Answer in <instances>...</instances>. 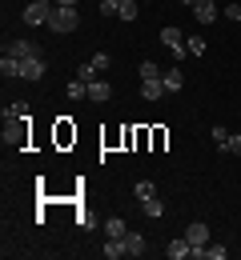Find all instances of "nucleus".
Instances as JSON below:
<instances>
[{"mask_svg":"<svg viewBox=\"0 0 241 260\" xmlns=\"http://www.w3.org/2000/svg\"><path fill=\"white\" fill-rule=\"evenodd\" d=\"M44 56H33V60H20V76H24V80H40V76H44Z\"/></svg>","mask_w":241,"mask_h":260,"instance_id":"0eeeda50","label":"nucleus"},{"mask_svg":"<svg viewBox=\"0 0 241 260\" xmlns=\"http://www.w3.org/2000/svg\"><path fill=\"white\" fill-rule=\"evenodd\" d=\"M193 16H197V24H213V20L221 16V8H217L213 0H197V4H193Z\"/></svg>","mask_w":241,"mask_h":260,"instance_id":"423d86ee","label":"nucleus"},{"mask_svg":"<svg viewBox=\"0 0 241 260\" xmlns=\"http://www.w3.org/2000/svg\"><path fill=\"white\" fill-rule=\"evenodd\" d=\"M57 4H69V8H76V0H57Z\"/></svg>","mask_w":241,"mask_h":260,"instance_id":"c85d7f7f","label":"nucleus"},{"mask_svg":"<svg viewBox=\"0 0 241 260\" xmlns=\"http://www.w3.org/2000/svg\"><path fill=\"white\" fill-rule=\"evenodd\" d=\"M213 140H217V148L229 140V128H221V124H213Z\"/></svg>","mask_w":241,"mask_h":260,"instance_id":"bb28decb","label":"nucleus"},{"mask_svg":"<svg viewBox=\"0 0 241 260\" xmlns=\"http://www.w3.org/2000/svg\"><path fill=\"white\" fill-rule=\"evenodd\" d=\"M76 76H81L85 84H93V80H97V68H93V60H89V64H81V68H76Z\"/></svg>","mask_w":241,"mask_h":260,"instance_id":"4be33fe9","label":"nucleus"},{"mask_svg":"<svg viewBox=\"0 0 241 260\" xmlns=\"http://www.w3.org/2000/svg\"><path fill=\"white\" fill-rule=\"evenodd\" d=\"M48 28H52V32H76V28H81V12L69 8V4H57L52 16H48Z\"/></svg>","mask_w":241,"mask_h":260,"instance_id":"f257e3e1","label":"nucleus"},{"mask_svg":"<svg viewBox=\"0 0 241 260\" xmlns=\"http://www.w3.org/2000/svg\"><path fill=\"white\" fill-rule=\"evenodd\" d=\"M141 96L161 100V96H169V88H165V80H141Z\"/></svg>","mask_w":241,"mask_h":260,"instance_id":"1a4fd4ad","label":"nucleus"},{"mask_svg":"<svg viewBox=\"0 0 241 260\" xmlns=\"http://www.w3.org/2000/svg\"><path fill=\"white\" fill-rule=\"evenodd\" d=\"M69 96H72V100L89 96V84H85V80H81V76H72V80H69Z\"/></svg>","mask_w":241,"mask_h":260,"instance_id":"a211bd4d","label":"nucleus"},{"mask_svg":"<svg viewBox=\"0 0 241 260\" xmlns=\"http://www.w3.org/2000/svg\"><path fill=\"white\" fill-rule=\"evenodd\" d=\"M189 244H193V256H201L209 244V224H201V220H193V224H185V232H181Z\"/></svg>","mask_w":241,"mask_h":260,"instance_id":"20e7f679","label":"nucleus"},{"mask_svg":"<svg viewBox=\"0 0 241 260\" xmlns=\"http://www.w3.org/2000/svg\"><path fill=\"white\" fill-rule=\"evenodd\" d=\"M4 52H12L16 60H33V56H40V48H36L33 40H24V36H20V40H8Z\"/></svg>","mask_w":241,"mask_h":260,"instance_id":"39448f33","label":"nucleus"},{"mask_svg":"<svg viewBox=\"0 0 241 260\" xmlns=\"http://www.w3.org/2000/svg\"><path fill=\"white\" fill-rule=\"evenodd\" d=\"M161 80H165V88H169V92H181V88H185V72H181L177 64L165 68V76H161Z\"/></svg>","mask_w":241,"mask_h":260,"instance_id":"9d476101","label":"nucleus"},{"mask_svg":"<svg viewBox=\"0 0 241 260\" xmlns=\"http://www.w3.org/2000/svg\"><path fill=\"white\" fill-rule=\"evenodd\" d=\"M229 252H225V244H205V252H201V260H225Z\"/></svg>","mask_w":241,"mask_h":260,"instance_id":"aec40b11","label":"nucleus"},{"mask_svg":"<svg viewBox=\"0 0 241 260\" xmlns=\"http://www.w3.org/2000/svg\"><path fill=\"white\" fill-rule=\"evenodd\" d=\"M189 52H193V56H205V40L193 36V40H189Z\"/></svg>","mask_w":241,"mask_h":260,"instance_id":"a878e982","label":"nucleus"},{"mask_svg":"<svg viewBox=\"0 0 241 260\" xmlns=\"http://www.w3.org/2000/svg\"><path fill=\"white\" fill-rule=\"evenodd\" d=\"M165 252H169V260H189V256H193V244H189L185 236H177V240H169Z\"/></svg>","mask_w":241,"mask_h":260,"instance_id":"6e6552de","label":"nucleus"},{"mask_svg":"<svg viewBox=\"0 0 241 260\" xmlns=\"http://www.w3.org/2000/svg\"><path fill=\"white\" fill-rule=\"evenodd\" d=\"M125 232H129V224H125L121 216H113V220H104V236H113V240H121Z\"/></svg>","mask_w":241,"mask_h":260,"instance_id":"4468645a","label":"nucleus"},{"mask_svg":"<svg viewBox=\"0 0 241 260\" xmlns=\"http://www.w3.org/2000/svg\"><path fill=\"white\" fill-rule=\"evenodd\" d=\"M89 100H113V88H109V80H93V84H89Z\"/></svg>","mask_w":241,"mask_h":260,"instance_id":"f8f14e48","label":"nucleus"},{"mask_svg":"<svg viewBox=\"0 0 241 260\" xmlns=\"http://www.w3.org/2000/svg\"><path fill=\"white\" fill-rule=\"evenodd\" d=\"M181 4H189V8H193V4H197V0H181Z\"/></svg>","mask_w":241,"mask_h":260,"instance_id":"c756f323","label":"nucleus"},{"mask_svg":"<svg viewBox=\"0 0 241 260\" xmlns=\"http://www.w3.org/2000/svg\"><path fill=\"white\" fill-rule=\"evenodd\" d=\"M141 80H161V76H165V72H161V64H153V60H141Z\"/></svg>","mask_w":241,"mask_h":260,"instance_id":"f3484780","label":"nucleus"},{"mask_svg":"<svg viewBox=\"0 0 241 260\" xmlns=\"http://www.w3.org/2000/svg\"><path fill=\"white\" fill-rule=\"evenodd\" d=\"M125 248H129V256H141L145 252V236L141 232H125Z\"/></svg>","mask_w":241,"mask_h":260,"instance_id":"2eb2a0df","label":"nucleus"},{"mask_svg":"<svg viewBox=\"0 0 241 260\" xmlns=\"http://www.w3.org/2000/svg\"><path fill=\"white\" fill-rule=\"evenodd\" d=\"M121 12V0H101V16H117Z\"/></svg>","mask_w":241,"mask_h":260,"instance_id":"b1692460","label":"nucleus"},{"mask_svg":"<svg viewBox=\"0 0 241 260\" xmlns=\"http://www.w3.org/2000/svg\"><path fill=\"white\" fill-rule=\"evenodd\" d=\"M121 256H129L125 236H121V240H113V236H109V240H104V260H121Z\"/></svg>","mask_w":241,"mask_h":260,"instance_id":"9b49d317","label":"nucleus"},{"mask_svg":"<svg viewBox=\"0 0 241 260\" xmlns=\"http://www.w3.org/2000/svg\"><path fill=\"white\" fill-rule=\"evenodd\" d=\"M109 64H113L109 52H97V56H93V68H97V72H109Z\"/></svg>","mask_w":241,"mask_h":260,"instance_id":"393cba45","label":"nucleus"},{"mask_svg":"<svg viewBox=\"0 0 241 260\" xmlns=\"http://www.w3.org/2000/svg\"><path fill=\"white\" fill-rule=\"evenodd\" d=\"M161 44L173 52V60H177V64L189 56V40H185V32H181V28H173V24H169V28H161Z\"/></svg>","mask_w":241,"mask_h":260,"instance_id":"f03ea898","label":"nucleus"},{"mask_svg":"<svg viewBox=\"0 0 241 260\" xmlns=\"http://www.w3.org/2000/svg\"><path fill=\"white\" fill-rule=\"evenodd\" d=\"M137 0H121V12H117V16H121V20H137Z\"/></svg>","mask_w":241,"mask_h":260,"instance_id":"6ab92c4d","label":"nucleus"},{"mask_svg":"<svg viewBox=\"0 0 241 260\" xmlns=\"http://www.w3.org/2000/svg\"><path fill=\"white\" fill-rule=\"evenodd\" d=\"M225 20H241V4H225Z\"/></svg>","mask_w":241,"mask_h":260,"instance_id":"cd10ccee","label":"nucleus"},{"mask_svg":"<svg viewBox=\"0 0 241 260\" xmlns=\"http://www.w3.org/2000/svg\"><path fill=\"white\" fill-rule=\"evenodd\" d=\"M52 8H57V0H33V4H29L24 12H20V20H24L29 28H36V24H48Z\"/></svg>","mask_w":241,"mask_h":260,"instance_id":"7ed1b4c3","label":"nucleus"},{"mask_svg":"<svg viewBox=\"0 0 241 260\" xmlns=\"http://www.w3.org/2000/svg\"><path fill=\"white\" fill-rule=\"evenodd\" d=\"M137 200H149V196H157V188H153V180H137Z\"/></svg>","mask_w":241,"mask_h":260,"instance_id":"412c9836","label":"nucleus"},{"mask_svg":"<svg viewBox=\"0 0 241 260\" xmlns=\"http://www.w3.org/2000/svg\"><path fill=\"white\" fill-rule=\"evenodd\" d=\"M141 208H145V216H153V220H157V216H165V200H161V196L141 200Z\"/></svg>","mask_w":241,"mask_h":260,"instance_id":"ddd939ff","label":"nucleus"},{"mask_svg":"<svg viewBox=\"0 0 241 260\" xmlns=\"http://www.w3.org/2000/svg\"><path fill=\"white\" fill-rule=\"evenodd\" d=\"M221 148H225V152H233V156H241V132H233V136H229Z\"/></svg>","mask_w":241,"mask_h":260,"instance_id":"5701e85b","label":"nucleus"},{"mask_svg":"<svg viewBox=\"0 0 241 260\" xmlns=\"http://www.w3.org/2000/svg\"><path fill=\"white\" fill-rule=\"evenodd\" d=\"M0 72H4V76H20V60H16L12 52H4V56H0Z\"/></svg>","mask_w":241,"mask_h":260,"instance_id":"dca6fc26","label":"nucleus"}]
</instances>
